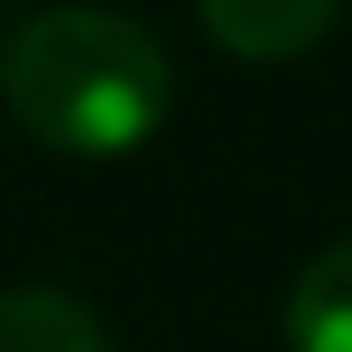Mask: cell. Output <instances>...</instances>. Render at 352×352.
Returning a JSON list of instances; mask_svg holds the SVG:
<instances>
[{"instance_id": "obj_3", "label": "cell", "mask_w": 352, "mask_h": 352, "mask_svg": "<svg viewBox=\"0 0 352 352\" xmlns=\"http://www.w3.org/2000/svg\"><path fill=\"white\" fill-rule=\"evenodd\" d=\"M291 352H352V238L322 245L283 299Z\"/></svg>"}, {"instance_id": "obj_2", "label": "cell", "mask_w": 352, "mask_h": 352, "mask_svg": "<svg viewBox=\"0 0 352 352\" xmlns=\"http://www.w3.org/2000/svg\"><path fill=\"white\" fill-rule=\"evenodd\" d=\"M344 16V0H199V23L238 62H299Z\"/></svg>"}, {"instance_id": "obj_4", "label": "cell", "mask_w": 352, "mask_h": 352, "mask_svg": "<svg viewBox=\"0 0 352 352\" xmlns=\"http://www.w3.org/2000/svg\"><path fill=\"white\" fill-rule=\"evenodd\" d=\"M0 352H115V344L85 299L23 283V291H0Z\"/></svg>"}, {"instance_id": "obj_1", "label": "cell", "mask_w": 352, "mask_h": 352, "mask_svg": "<svg viewBox=\"0 0 352 352\" xmlns=\"http://www.w3.org/2000/svg\"><path fill=\"white\" fill-rule=\"evenodd\" d=\"M0 92L46 153L115 161L168 123L176 69L161 38L115 8H38L0 54Z\"/></svg>"}]
</instances>
